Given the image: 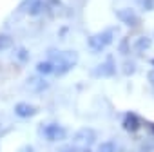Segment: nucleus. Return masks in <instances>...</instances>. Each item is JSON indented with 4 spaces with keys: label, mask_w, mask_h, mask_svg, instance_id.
Segmentation results:
<instances>
[{
    "label": "nucleus",
    "mask_w": 154,
    "mask_h": 152,
    "mask_svg": "<svg viewBox=\"0 0 154 152\" xmlns=\"http://www.w3.org/2000/svg\"><path fill=\"white\" fill-rule=\"evenodd\" d=\"M42 134L47 141H63L67 138V129L56 121H51L42 127Z\"/></svg>",
    "instance_id": "obj_4"
},
{
    "label": "nucleus",
    "mask_w": 154,
    "mask_h": 152,
    "mask_svg": "<svg viewBox=\"0 0 154 152\" xmlns=\"http://www.w3.org/2000/svg\"><path fill=\"white\" fill-rule=\"evenodd\" d=\"M152 2H154V0H141L143 9H150V8H152Z\"/></svg>",
    "instance_id": "obj_19"
},
{
    "label": "nucleus",
    "mask_w": 154,
    "mask_h": 152,
    "mask_svg": "<svg viewBox=\"0 0 154 152\" xmlns=\"http://www.w3.org/2000/svg\"><path fill=\"white\" fill-rule=\"evenodd\" d=\"M150 63H152V65H154V58H152V60H150Z\"/></svg>",
    "instance_id": "obj_23"
},
{
    "label": "nucleus",
    "mask_w": 154,
    "mask_h": 152,
    "mask_svg": "<svg viewBox=\"0 0 154 152\" xmlns=\"http://www.w3.org/2000/svg\"><path fill=\"white\" fill-rule=\"evenodd\" d=\"M47 60H51L54 63V74L56 76H62L65 72H69L76 62H78V54H76L74 51H56V49H51L47 51Z\"/></svg>",
    "instance_id": "obj_1"
},
{
    "label": "nucleus",
    "mask_w": 154,
    "mask_h": 152,
    "mask_svg": "<svg viewBox=\"0 0 154 152\" xmlns=\"http://www.w3.org/2000/svg\"><path fill=\"white\" fill-rule=\"evenodd\" d=\"M17 60H18L20 63H26V62L29 60V51H27L26 47H18V49H17Z\"/></svg>",
    "instance_id": "obj_15"
},
{
    "label": "nucleus",
    "mask_w": 154,
    "mask_h": 152,
    "mask_svg": "<svg viewBox=\"0 0 154 152\" xmlns=\"http://www.w3.org/2000/svg\"><path fill=\"white\" fill-rule=\"evenodd\" d=\"M122 127H123L125 132L134 134V132H138L140 127H141V118H140L136 112H125V116H123V120H122Z\"/></svg>",
    "instance_id": "obj_7"
},
{
    "label": "nucleus",
    "mask_w": 154,
    "mask_h": 152,
    "mask_svg": "<svg viewBox=\"0 0 154 152\" xmlns=\"http://www.w3.org/2000/svg\"><path fill=\"white\" fill-rule=\"evenodd\" d=\"M94 141H96V130L89 129V127L78 129L76 134L72 136V145L74 147H80V148H91V145Z\"/></svg>",
    "instance_id": "obj_3"
},
{
    "label": "nucleus",
    "mask_w": 154,
    "mask_h": 152,
    "mask_svg": "<svg viewBox=\"0 0 154 152\" xmlns=\"http://www.w3.org/2000/svg\"><path fill=\"white\" fill-rule=\"evenodd\" d=\"M36 72L40 76H51V74H54V63L51 60H44V62L36 63Z\"/></svg>",
    "instance_id": "obj_11"
},
{
    "label": "nucleus",
    "mask_w": 154,
    "mask_h": 152,
    "mask_svg": "<svg viewBox=\"0 0 154 152\" xmlns=\"http://www.w3.org/2000/svg\"><path fill=\"white\" fill-rule=\"evenodd\" d=\"M26 85L33 91V93H42L47 89V84L42 80V76H31V78L26 82Z\"/></svg>",
    "instance_id": "obj_10"
},
{
    "label": "nucleus",
    "mask_w": 154,
    "mask_h": 152,
    "mask_svg": "<svg viewBox=\"0 0 154 152\" xmlns=\"http://www.w3.org/2000/svg\"><path fill=\"white\" fill-rule=\"evenodd\" d=\"M147 127H149V130L154 134V123H152V121H149V123H147Z\"/></svg>",
    "instance_id": "obj_20"
},
{
    "label": "nucleus",
    "mask_w": 154,
    "mask_h": 152,
    "mask_svg": "<svg viewBox=\"0 0 154 152\" xmlns=\"http://www.w3.org/2000/svg\"><path fill=\"white\" fill-rule=\"evenodd\" d=\"M82 152H93L91 148H82Z\"/></svg>",
    "instance_id": "obj_22"
},
{
    "label": "nucleus",
    "mask_w": 154,
    "mask_h": 152,
    "mask_svg": "<svg viewBox=\"0 0 154 152\" xmlns=\"http://www.w3.org/2000/svg\"><path fill=\"white\" fill-rule=\"evenodd\" d=\"M134 72V63L132 62H125V74H132Z\"/></svg>",
    "instance_id": "obj_18"
},
{
    "label": "nucleus",
    "mask_w": 154,
    "mask_h": 152,
    "mask_svg": "<svg viewBox=\"0 0 154 152\" xmlns=\"http://www.w3.org/2000/svg\"><path fill=\"white\" fill-rule=\"evenodd\" d=\"M149 80H150V82H152V85H154V71H150V72H149Z\"/></svg>",
    "instance_id": "obj_21"
},
{
    "label": "nucleus",
    "mask_w": 154,
    "mask_h": 152,
    "mask_svg": "<svg viewBox=\"0 0 154 152\" xmlns=\"http://www.w3.org/2000/svg\"><path fill=\"white\" fill-rule=\"evenodd\" d=\"M120 53H125V54L129 53V42L127 40H122L120 42Z\"/></svg>",
    "instance_id": "obj_17"
},
{
    "label": "nucleus",
    "mask_w": 154,
    "mask_h": 152,
    "mask_svg": "<svg viewBox=\"0 0 154 152\" xmlns=\"http://www.w3.org/2000/svg\"><path fill=\"white\" fill-rule=\"evenodd\" d=\"M96 152H118V145L112 139H107V141H102L96 147Z\"/></svg>",
    "instance_id": "obj_13"
},
{
    "label": "nucleus",
    "mask_w": 154,
    "mask_h": 152,
    "mask_svg": "<svg viewBox=\"0 0 154 152\" xmlns=\"http://www.w3.org/2000/svg\"><path fill=\"white\" fill-rule=\"evenodd\" d=\"M91 74L94 78H109V76H114L116 74V63H114V58L109 56L105 62H102L98 67H94L91 71Z\"/></svg>",
    "instance_id": "obj_5"
},
{
    "label": "nucleus",
    "mask_w": 154,
    "mask_h": 152,
    "mask_svg": "<svg viewBox=\"0 0 154 152\" xmlns=\"http://www.w3.org/2000/svg\"><path fill=\"white\" fill-rule=\"evenodd\" d=\"M47 4H49V0H26L22 9L29 17H38V15H42L47 9Z\"/></svg>",
    "instance_id": "obj_6"
},
{
    "label": "nucleus",
    "mask_w": 154,
    "mask_h": 152,
    "mask_svg": "<svg viewBox=\"0 0 154 152\" xmlns=\"http://www.w3.org/2000/svg\"><path fill=\"white\" fill-rule=\"evenodd\" d=\"M118 18H120L125 26H129V27L138 26V17H136V13H134L132 9H129V8L120 9V11H118Z\"/></svg>",
    "instance_id": "obj_9"
},
{
    "label": "nucleus",
    "mask_w": 154,
    "mask_h": 152,
    "mask_svg": "<svg viewBox=\"0 0 154 152\" xmlns=\"http://www.w3.org/2000/svg\"><path fill=\"white\" fill-rule=\"evenodd\" d=\"M150 45H152V40H150L149 36H140V38L134 42V49H136L138 53H145Z\"/></svg>",
    "instance_id": "obj_12"
},
{
    "label": "nucleus",
    "mask_w": 154,
    "mask_h": 152,
    "mask_svg": "<svg viewBox=\"0 0 154 152\" xmlns=\"http://www.w3.org/2000/svg\"><path fill=\"white\" fill-rule=\"evenodd\" d=\"M58 152H78V148H76L74 145H63L58 148Z\"/></svg>",
    "instance_id": "obj_16"
},
{
    "label": "nucleus",
    "mask_w": 154,
    "mask_h": 152,
    "mask_svg": "<svg viewBox=\"0 0 154 152\" xmlns=\"http://www.w3.org/2000/svg\"><path fill=\"white\" fill-rule=\"evenodd\" d=\"M112 38H114V29L111 27V29H105V31H102V33H96V35L89 36L87 45H89L91 51L100 53V51H103L107 45H111Z\"/></svg>",
    "instance_id": "obj_2"
},
{
    "label": "nucleus",
    "mask_w": 154,
    "mask_h": 152,
    "mask_svg": "<svg viewBox=\"0 0 154 152\" xmlns=\"http://www.w3.org/2000/svg\"><path fill=\"white\" fill-rule=\"evenodd\" d=\"M13 47V38L9 35H0V51H6Z\"/></svg>",
    "instance_id": "obj_14"
},
{
    "label": "nucleus",
    "mask_w": 154,
    "mask_h": 152,
    "mask_svg": "<svg viewBox=\"0 0 154 152\" xmlns=\"http://www.w3.org/2000/svg\"><path fill=\"white\" fill-rule=\"evenodd\" d=\"M36 112H38V109H36L35 105H31V103L20 102V103L15 105V114H17L18 118H22V120H29V118H33Z\"/></svg>",
    "instance_id": "obj_8"
}]
</instances>
